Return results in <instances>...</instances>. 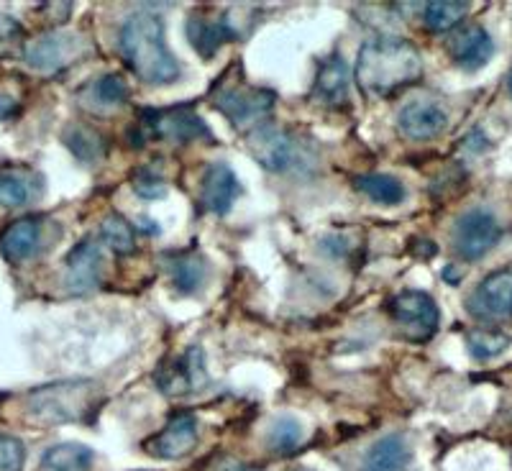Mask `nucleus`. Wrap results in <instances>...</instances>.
I'll return each mask as SVG.
<instances>
[{"instance_id":"1","label":"nucleus","mask_w":512,"mask_h":471,"mask_svg":"<svg viewBox=\"0 0 512 471\" xmlns=\"http://www.w3.org/2000/svg\"><path fill=\"white\" fill-rule=\"evenodd\" d=\"M423 77V57L410 39L374 36L356 57V82L372 98H390Z\"/></svg>"},{"instance_id":"2","label":"nucleus","mask_w":512,"mask_h":471,"mask_svg":"<svg viewBox=\"0 0 512 471\" xmlns=\"http://www.w3.org/2000/svg\"><path fill=\"white\" fill-rule=\"evenodd\" d=\"M121 54L128 70L146 85H169L180 77V62L169 52L162 18L154 13H131L121 29Z\"/></svg>"},{"instance_id":"3","label":"nucleus","mask_w":512,"mask_h":471,"mask_svg":"<svg viewBox=\"0 0 512 471\" xmlns=\"http://www.w3.org/2000/svg\"><path fill=\"white\" fill-rule=\"evenodd\" d=\"M98 397V384L90 379H64L31 392L26 400V413L44 425L77 423L93 415Z\"/></svg>"},{"instance_id":"4","label":"nucleus","mask_w":512,"mask_h":471,"mask_svg":"<svg viewBox=\"0 0 512 471\" xmlns=\"http://www.w3.org/2000/svg\"><path fill=\"white\" fill-rule=\"evenodd\" d=\"M272 90L254 88L244 77L226 75L213 95V105L228 118L233 128L239 131H251V128L262 126V118L274 108Z\"/></svg>"},{"instance_id":"5","label":"nucleus","mask_w":512,"mask_h":471,"mask_svg":"<svg viewBox=\"0 0 512 471\" xmlns=\"http://www.w3.org/2000/svg\"><path fill=\"white\" fill-rule=\"evenodd\" d=\"M387 313L400 328L402 338L415 341V344L433 338V333L438 331V318H441L436 300L423 290H402L392 295L387 303Z\"/></svg>"},{"instance_id":"6","label":"nucleus","mask_w":512,"mask_h":471,"mask_svg":"<svg viewBox=\"0 0 512 471\" xmlns=\"http://www.w3.org/2000/svg\"><path fill=\"white\" fill-rule=\"evenodd\" d=\"M154 384L167 397H185L205 390L210 384L208 369H205V354L200 346H190L180 356L162 359L154 369Z\"/></svg>"},{"instance_id":"7","label":"nucleus","mask_w":512,"mask_h":471,"mask_svg":"<svg viewBox=\"0 0 512 471\" xmlns=\"http://www.w3.org/2000/svg\"><path fill=\"white\" fill-rule=\"evenodd\" d=\"M502 239L500 221L495 213H489L484 208L466 210L464 216L456 218L454 231H451V241H454V251L466 259V262H477L484 254L495 249L497 241Z\"/></svg>"},{"instance_id":"8","label":"nucleus","mask_w":512,"mask_h":471,"mask_svg":"<svg viewBox=\"0 0 512 471\" xmlns=\"http://www.w3.org/2000/svg\"><path fill=\"white\" fill-rule=\"evenodd\" d=\"M141 123H144L146 134H152L164 141H172V144L213 141L208 123L192 111V108H187V105L164 108V111H144Z\"/></svg>"},{"instance_id":"9","label":"nucleus","mask_w":512,"mask_h":471,"mask_svg":"<svg viewBox=\"0 0 512 471\" xmlns=\"http://www.w3.org/2000/svg\"><path fill=\"white\" fill-rule=\"evenodd\" d=\"M85 52H90V44L85 41V36L52 31V34H44L31 41L24 52V59L29 67L49 75V72H59L64 67H70Z\"/></svg>"},{"instance_id":"10","label":"nucleus","mask_w":512,"mask_h":471,"mask_svg":"<svg viewBox=\"0 0 512 471\" xmlns=\"http://www.w3.org/2000/svg\"><path fill=\"white\" fill-rule=\"evenodd\" d=\"M466 310L482 323H502L512 318V269L487 274L466 300Z\"/></svg>"},{"instance_id":"11","label":"nucleus","mask_w":512,"mask_h":471,"mask_svg":"<svg viewBox=\"0 0 512 471\" xmlns=\"http://www.w3.org/2000/svg\"><path fill=\"white\" fill-rule=\"evenodd\" d=\"M448 128V111L436 98H413L397 113V131L410 141H433Z\"/></svg>"},{"instance_id":"12","label":"nucleus","mask_w":512,"mask_h":471,"mask_svg":"<svg viewBox=\"0 0 512 471\" xmlns=\"http://www.w3.org/2000/svg\"><path fill=\"white\" fill-rule=\"evenodd\" d=\"M246 149L269 172H285L295 162V144L274 123H262L246 134Z\"/></svg>"},{"instance_id":"13","label":"nucleus","mask_w":512,"mask_h":471,"mask_svg":"<svg viewBox=\"0 0 512 471\" xmlns=\"http://www.w3.org/2000/svg\"><path fill=\"white\" fill-rule=\"evenodd\" d=\"M198 443V418L190 413H177L169 418L164 431L146 441V451L157 459H182Z\"/></svg>"},{"instance_id":"14","label":"nucleus","mask_w":512,"mask_h":471,"mask_svg":"<svg viewBox=\"0 0 512 471\" xmlns=\"http://www.w3.org/2000/svg\"><path fill=\"white\" fill-rule=\"evenodd\" d=\"M100 274H103V256H100L98 241L82 239L67 254V262H64V282H67V290L75 292V295L90 292L100 282Z\"/></svg>"},{"instance_id":"15","label":"nucleus","mask_w":512,"mask_h":471,"mask_svg":"<svg viewBox=\"0 0 512 471\" xmlns=\"http://www.w3.org/2000/svg\"><path fill=\"white\" fill-rule=\"evenodd\" d=\"M44 218L26 216L18 221L8 223L0 231V254L6 256L8 262H26L31 256L44 249Z\"/></svg>"},{"instance_id":"16","label":"nucleus","mask_w":512,"mask_h":471,"mask_svg":"<svg viewBox=\"0 0 512 471\" xmlns=\"http://www.w3.org/2000/svg\"><path fill=\"white\" fill-rule=\"evenodd\" d=\"M239 195L241 185L236 180V172L228 164L216 162L205 169L203 182H200V203H203V208L208 213H213V216H226Z\"/></svg>"},{"instance_id":"17","label":"nucleus","mask_w":512,"mask_h":471,"mask_svg":"<svg viewBox=\"0 0 512 471\" xmlns=\"http://www.w3.org/2000/svg\"><path fill=\"white\" fill-rule=\"evenodd\" d=\"M448 57L459 64L461 70H479L492 59L495 54V44H492V36L482 29V26H461L451 34V39L446 41Z\"/></svg>"},{"instance_id":"18","label":"nucleus","mask_w":512,"mask_h":471,"mask_svg":"<svg viewBox=\"0 0 512 471\" xmlns=\"http://www.w3.org/2000/svg\"><path fill=\"white\" fill-rule=\"evenodd\" d=\"M313 98L328 108L349 105V67L341 54H328L318 64V75L313 82Z\"/></svg>"},{"instance_id":"19","label":"nucleus","mask_w":512,"mask_h":471,"mask_svg":"<svg viewBox=\"0 0 512 471\" xmlns=\"http://www.w3.org/2000/svg\"><path fill=\"white\" fill-rule=\"evenodd\" d=\"M413 461V448L400 433L379 438L364 456L361 471H408Z\"/></svg>"},{"instance_id":"20","label":"nucleus","mask_w":512,"mask_h":471,"mask_svg":"<svg viewBox=\"0 0 512 471\" xmlns=\"http://www.w3.org/2000/svg\"><path fill=\"white\" fill-rule=\"evenodd\" d=\"M41 192H44V180L36 172L13 169L0 175V208H26L41 198Z\"/></svg>"},{"instance_id":"21","label":"nucleus","mask_w":512,"mask_h":471,"mask_svg":"<svg viewBox=\"0 0 512 471\" xmlns=\"http://www.w3.org/2000/svg\"><path fill=\"white\" fill-rule=\"evenodd\" d=\"M88 98L90 103H85V108L98 111L105 116L108 111H116V108L126 105L128 98H131V90H128V82L123 80L121 75L108 72V75H100L98 80H93L88 88L82 90L80 100H88Z\"/></svg>"},{"instance_id":"22","label":"nucleus","mask_w":512,"mask_h":471,"mask_svg":"<svg viewBox=\"0 0 512 471\" xmlns=\"http://www.w3.org/2000/svg\"><path fill=\"white\" fill-rule=\"evenodd\" d=\"M187 39H190L192 49H198L205 59H210L218 52V47H223L226 41L233 39L231 29H228L226 18H208L203 13H192L187 18Z\"/></svg>"},{"instance_id":"23","label":"nucleus","mask_w":512,"mask_h":471,"mask_svg":"<svg viewBox=\"0 0 512 471\" xmlns=\"http://www.w3.org/2000/svg\"><path fill=\"white\" fill-rule=\"evenodd\" d=\"M167 269L175 290L182 292V295H192V292H198L203 287L208 262L198 251H180V254L167 256Z\"/></svg>"},{"instance_id":"24","label":"nucleus","mask_w":512,"mask_h":471,"mask_svg":"<svg viewBox=\"0 0 512 471\" xmlns=\"http://www.w3.org/2000/svg\"><path fill=\"white\" fill-rule=\"evenodd\" d=\"M95 451L85 443H57L41 456V471H90Z\"/></svg>"},{"instance_id":"25","label":"nucleus","mask_w":512,"mask_h":471,"mask_svg":"<svg viewBox=\"0 0 512 471\" xmlns=\"http://www.w3.org/2000/svg\"><path fill=\"white\" fill-rule=\"evenodd\" d=\"M354 187L364 198H369L377 205H384V208H395V205L405 203V198H408V190H405L402 180H397L395 175H382V172L359 175L354 180Z\"/></svg>"},{"instance_id":"26","label":"nucleus","mask_w":512,"mask_h":471,"mask_svg":"<svg viewBox=\"0 0 512 471\" xmlns=\"http://www.w3.org/2000/svg\"><path fill=\"white\" fill-rule=\"evenodd\" d=\"M64 146L75 154V159H80L82 164H95L105 157L108 152V141L100 131H95L93 126H85V123H72V126L64 128Z\"/></svg>"},{"instance_id":"27","label":"nucleus","mask_w":512,"mask_h":471,"mask_svg":"<svg viewBox=\"0 0 512 471\" xmlns=\"http://www.w3.org/2000/svg\"><path fill=\"white\" fill-rule=\"evenodd\" d=\"M466 11H469V3H459V0H433V3H425L423 21L433 34H443V31L456 29L464 21Z\"/></svg>"},{"instance_id":"28","label":"nucleus","mask_w":512,"mask_h":471,"mask_svg":"<svg viewBox=\"0 0 512 471\" xmlns=\"http://www.w3.org/2000/svg\"><path fill=\"white\" fill-rule=\"evenodd\" d=\"M100 239L111 246L116 254H131L136 249V231L134 226L121 216V213H111L100 223Z\"/></svg>"},{"instance_id":"29","label":"nucleus","mask_w":512,"mask_h":471,"mask_svg":"<svg viewBox=\"0 0 512 471\" xmlns=\"http://www.w3.org/2000/svg\"><path fill=\"white\" fill-rule=\"evenodd\" d=\"M303 438H305V431H303V425H300V420L280 418V420H274L272 428H269L267 446L272 448L274 454H292V451L300 448Z\"/></svg>"},{"instance_id":"30","label":"nucleus","mask_w":512,"mask_h":471,"mask_svg":"<svg viewBox=\"0 0 512 471\" xmlns=\"http://www.w3.org/2000/svg\"><path fill=\"white\" fill-rule=\"evenodd\" d=\"M466 346L477 359H492L510 346V336L505 331H495V328H479L466 336Z\"/></svg>"},{"instance_id":"31","label":"nucleus","mask_w":512,"mask_h":471,"mask_svg":"<svg viewBox=\"0 0 512 471\" xmlns=\"http://www.w3.org/2000/svg\"><path fill=\"white\" fill-rule=\"evenodd\" d=\"M131 187L139 198L144 200H159L167 195V180L159 175L154 167H136L134 177H131Z\"/></svg>"},{"instance_id":"32","label":"nucleus","mask_w":512,"mask_h":471,"mask_svg":"<svg viewBox=\"0 0 512 471\" xmlns=\"http://www.w3.org/2000/svg\"><path fill=\"white\" fill-rule=\"evenodd\" d=\"M26 461L24 443L16 436L0 433V471H21Z\"/></svg>"},{"instance_id":"33","label":"nucleus","mask_w":512,"mask_h":471,"mask_svg":"<svg viewBox=\"0 0 512 471\" xmlns=\"http://www.w3.org/2000/svg\"><path fill=\"white\" fill-rule=\"evenodd\" d=\"M16 36H21V24L6 13H0V39H16Z\"/></svg>"},{"instance_id":"34","label":"nucleus","mask_w":512,"mask_h":471,"mask_svg":"<svg viewBox=\"0 0 512 471\" xmlns=\"http://www.w3.org/2000/svg\"><path fill=\"white\" fill-rule=\"evenodd\" d=\"M18 100L13 98V95L8 93H0V121H8V118H13L18 113Z\"/></svg>"},{"instance_id":"35","label":"nucleus","mask_w":512,"mask_h":471,"mask_svg":"<svg viewBox=\"0 0 512 471\" xmlns=\"http://www.w3.org/2000/svg\"><path fill=\"white\" fill-rule=\"evenodd\" d=\"M218 471H262V469H259V466L244 464V461H226V464H221V469Z\"/></svg>"},{"instance_id":"36","label":"nucleus","mask_w":512,"mask_h":471,"mask_svg":"<svg viewBox=\"0 0 512 471\" xmlns=\"http://www.w3.org/2000/svg\"><path fill=\"white\" fill-rule=\"evenodd\" d=\"M510 93H512V70H510Z\"/></svg>"},{"instance_id":"37","label":"nucleus","mask_w":512,"mask_h":471,"mask_svg":"<svg viewBox=\"0 0 512 471\" xmlns=\"http://www.w3.org/2000/svg\"><path fill=\"white\" fill-rule=\"evenodd\" d=\"M295 471H310V469H295Z\"/></svg>"}]
</instances>
